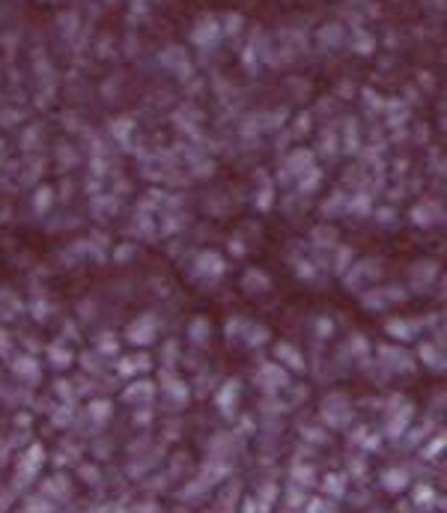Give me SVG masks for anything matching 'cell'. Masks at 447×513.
<instances>
[{
  "instance_id": "9",
  "label": "cell",
  "mask_w": 447,
  "mask_h": 513,
  "mask_svg": "<svg viewBox=\"0 0 447 513\" xmlns=\"http://www.w3.org/2000/svg\"><path fill=\"white\" fill-rule=\"evenodd\" d=\"M379 359H382L385 364L397 367V370H412V367H414V359H412V352L400 349V346H379Z\"/></svg>"
},
{
  "instance_id": "22",
  "label": "cell",
  "mask_w": 447,
  "mask_h": 513,
  "mask_svg": "<svg viewBox=\"0 0 447 513\" xmlns=\"http://www.w3.org/2000/svg\"><path fill=\"white\" fill-rule=\"evenodd\" d=\"M417 355H421V361H424L426 367H432V370H436V367L441 370V367H444V359H441V352H438L436 346H432V344H424L421 349H417Z\"/></svg>"
},
{
  "instance_id": "17",
  "label": "cell",
  "mask_w": 447,
  "mask_h": 513,
  "mask_svg": "<svg viewBox=\"0 0 447 513\" xmlns=\"http://www.w3.org/2000/svg\"><path fill=\"white\" fill-rule=\"evenodd\" d=\"M57 24H60V33L69 39V36H75L78 33V27H81V16L75 9H66L60 12V18H57Z\"/></svg>"
},
{
  "instance_id": "8",
  "label": "cell",
  "mask_w": 447,
  "mask_h": 513,
  "mask_svg": "<svg viewBox=\"0 0 447 513\" xmlns=\"http://www.w3.org/2000/svg\"><path fill=\"white\" fill-rule=\"evenodd\" d=\"M259 385L268 391L286 388V385H290V376H286V370L281 364H266V367H259Z\"/></svg>"
},
{
  "instance_id": "6",
  "label": "cell",
  "mask_w": 447,
  "mask_h": 513,
  "mask_svg": "<svg viewBox=\"0 0 447 513\" xmlns=\"http://www.w3.org/2000/svg\"><path fill=\"white\" fill-rule=\"evenodd\" d=\"M316 42H319V48L325 51H334L346 42V27L340 21H331V24H322L319 30H316Z\"/></svg>"
},
{
  "instance_id": "27",
  "label": "cell",
  "mask_w": 447,
  "mask_h": 513,
  "mask_svg": "<svg viewBox=\"0 0 447 513\" xmlns=\"http://www.w3.org/2000/svg\"><path fill=\"white\" fill-rule=\"evenodd\" d=\"M143 16H149V4L147 0H132V6H128V21H140Z\"/></svg>"
},
{
  "instance_id": "23",
  "label": "cell",
  "mask_w": 447,
  "mask_h": 513,
  "mask_svg": "<svg viewBox=\"0 0 447 513\" xmlns=\"http://www.w3.org/2000/svg\"><path fill=\"white\" fill-rule=\"evenodd\" d=\"M16 373H18L21 379L36 382V379H39V367H36V361H30V359H18V361H16Z\"/></svg>"
},
{
  "instance_id": "19",
  "label": "cell",
  "mask_w": 447,
  "mask_h": 513,
  "mask_svg": "<svg viewBox=\"0 0 447 513\" xmlns=\"http://www.w3.org/2000/svg\"><path fill=\"white\" fill-rule=\"evenodd\" d=\"M319 182H322V170L313 164V167L307 170V174H301V176H298V188L305 191V194H310V191L319 188Z\"/></svg>"
},
{
  "instance_id": "4",
  "label": "cell",
  "mask_w": 447,
  "mask_h": 513,
  "mask_svg": "<svg viewBox=\"0 0 447 513\" xmlns=\"http://www.w3.org/2000/svg\"><path fill=\"white\" fill-rule=\"evenodd\" d=\"M155 320L152 317H137L132 325L125 329V340L128 344H135V346H147L155 340Z\"/></svg>"
},
{
  "instance_id": "18",
  "label": "cell",
  "mask_w": 447,
  "mask_h": 513,
  "mask_svg": "<svg viewBox=\"0 0 447 513\" xmlns=\"http://www.w3.org/2000/svg\"><path fill=\"white\" fill-rule=\"evenodd\" d=\"M209 334H212V325H209V320H206V317H197V320H191L188 337L194 340V344H200V346H203L206 340H209Z\"/></svg>"
},
{
  "instance_id": "1",
  "label": "cell",
  "mask_w": 447,
  "mask_h": 513,
  "mask_svg": "<svg viewBox=\"0 0 447 513\" xmlns=\"http://www.w3.org/2000/svg\"><path fill=\"white\" fill-rule=\"evenodd\" d=\"M162 66L167 69V72H173L179 81H188L194 75V66H191V57L185 54V48L179 45H167L162 51Z\"/></svg>"
},
{
  "instance_id": "2",
  "label": "cell",
  "mask_w": 447,
  "mask_h": 513,
  "mask_svg": "<svg viewBox=\"0 0 447 513\" xmlns=\"http://www.w3.org/2000/svg\"><path fill=\"white\" fill-rule=\"evenodd\" d=\"M218 39H221V21L218 18L215 16L197 18V24L191 27V42L197 48H212Z\"/></svg>"
},
{
  "instance_id": "16",
  "label": "cell",
  "mask_w": 447,
  "mask_h": 513,
  "mask_svg": "<svg viewBox=\"0 0 447 513\" xmlns=\"http://www.w3.org/2000/svg\"><path fill=\"white\" fill-rule=\"evenodd\" d=\"M385 329H387V334L397 337V340H412V337H414V332H417L412 320H391V322L385 325Z\"/></svg>"
},
{
  "instance_id": "13",
  "label": "cell",
  "mask_w": 447,
  "mask_h": 513,
  "mask_svg": "<svg viewBox=\"0 0 447 513\" xmlns=\"http://www.w3.org/2000/svg\"><path fill=\"white\" fill-rule=\"evenodd\" d=\"M352 51L370 57L373 51H376V39H373L364 27H355V30H352Z\"/></svg>"
},
{
  "instance_id": "29",
  "label": "cell",
  "mask_w": 447,
  "mask_h": 513,
  "mask_svg": "<svg viewBox=\"0 0 447 513\" xmlns=\"http://www.w3.org/2000/svg\"><path fill=\"white\" fill-rule=\"evenodd\" d=\"M313 242H319V245H334L337 236L331 227H319V230H313Z\"/></svg>"
},
{
  "instance_id": "20",
  "label": "cell",
  "mask_w": 447,
  "mask_h": 513,
  "mask_svg": "<svg viewBox=\"0 0 447 513\" xmlns=\"http://www.w3.org/2000/svg\"><path fill=\"white\" fill-rule=\"evenodd\" d=\"M218 21H221V33L224 36H239L242 27H244V18L239 16V12H227V16L218 18Z\"/></svg>"
},
{
  "instance_id": "10",
  "label": "cell",
  "mask_w": 447,
  "mask_h": 513,
  "mask_svg": "<svg viewBox=\"0 0 447 513\" xmlns=\"http://www.w3.org/2000/svg\"><path fill=\"white\" fill-rule=\"evenodd\" d=\"M242 290L244 293H266L271 290V278L263 272V269H248L242 275Z\"/></svg>"
},
{
  "instance_id": "24",
  "label": "cell",
  "mask_w": 447,
  "mask_h": 513,
  "mask_svg": "<svg viewBox=\"0 0 447 513\" xmlns=\"http://www.w3.org/2000/svg\"><path fill=\"white\" fill-rule=\"evenodd\" d=\"M128 397H132L135 403H140V397H152V382L140 379V382H135V385H128Z\"/></svg>"
},
{
  "instance_id": "34",
  "label": "cell",
  "mask_w": 447,
  "mask_h": 513,
  "mask_svg": "<svg viewBox=\"0 0 447 513\" xmlns=\"http://www.w3.org/2000/svg\"><path fill=\"white\" fill-rule=\"evenodd\" d=\"M176 361L179 359V346H176V340H170V344H164V361Z\"/></svg>"
},
{
  "instance_id": "5",
  "label": "cell",
  "mask_w": 447,
  "mask_h": 513,
  "mask_svg": "<svg viewBox=\"0 0 447 513\" xmlns=\"http://www.w3.org/2000/svg\"><path fill=\"white\" fill-rule=\"evenodd\" d=\"M194 272L200 278H221L227 272V263L221 260V254H215V251H206V254H200L197 256V263H194Z\"/></svg>"
},
{
  "instance_id": "36",
  "label": "cell",
  "mask_w": 447,
  "mask_h": 513,
  "mask_svg": "<svg viewBox=\"0 0 447 513\" xmlns=\"http://www.w3.org/2000/svg\"><path fill=\"white\" fill-rule=\"evenodd\" d=\"M316 332H319L322 337H328V334H331V320H325V317H322L319 322H316Z\"/></svg>"
},
{
  "instance_id": "15",
  "label": "cell",
  "mask_w": 447,
  "mask_h": 513,
  "mask_svg": "<svg viewBox=\"0 0 447 513\" xmlns=\"http://www.w3.org/2000/svg\"><path fill=\"white\" fill-rule=\"evenodd\" d=\"M436 272H438V266H436V263L421 260V263H414V266H412L409 278H414V283H417V287H426V283H429L432 278H436Z\"/></svg>"
},
{
  "instance_id": "30",
  "label": "cell",
  "mask_w": 447,
  "mask_h": 513,
  "mask_svg": "<svg viewBox=\"0 0 447 513\" xmlns=\"http://www.w3.org/2000/svg\"><path fill=\"white\" fill-rule=\"evenodd\" d=\"M361 98H364V105H367L370 111H379V108H385V98H382V96H376L373 90H364V93H361Z\"/></svg>"
},
{
  "instance_id": "11",
  "label": "cell",
  "mask_w": 447,
  "mask_h": 513,
  "mask_svg": "<svg viewBox=\"0 0 447 513\" xmlns=\"http://www.w3.org/2000/svg\"><path fill=\"white\" fill-rule=\"evenodd\" d=\"M379 269H382V266H379L376 260L358 263V266L352 269V272L346 275V287H355V281H358V278H364L361 283H370V281H376V278H379Z\"/></svg>"
},
{
  "instance_id": "26",
  "label": "cell",
  "mask_w": 447,
  "mask_h": 513,
  "mask_svg": "<svg viewBox=\"0 0 447 513\" xmlns=\"http://www.w3.org/2000/svg\"><path fill=\"white\" fill-rule=\"evenodd\" d=\"M346 203H349V201H346L343 194H334V197H331V201L322 206V212H325V215H343V212H346Z\"/></svg>"
},
{
  "instance_id": "32",
  "label": "cell",
  "mask_w": 447,
  "mask_h": 513,
  "mask_svg": "<svg viewBox=\"0 0 447 513\" xmlns=\"http://www.w3.org/2000/svg\"><path fill=\"white\" fill-rule=\"evenodd\" d=\"M72 361V355L66 352V349H51V364H57V367H66Z\"/></svg>"
},
{
  "instance_id": "3",
  "label": "cell",
  "mask_w": 447,
  "mask_h": 513,
  "mask_svg": "<svg viewBox=\"0 0 447 513\" xmlns=\"http://www.w3.org/2000/svg\"><path fill=\"white\" fill-rule=\"evenodd\" d=\"M402 298H406V290H400V287H376V290H370V293H361V302H364V308H370V310L391 308L394 302H402Z\"/></svg>"
},
{
  "instance_id": "33",
  "label": "cell",
  "mask_w": 447,
  "mask_h": 513,
  "mask_svg": "<svg viewBox=\"0 0 447 513\" xmlns=\"http://www.w3.org/2000/svg\"><path fill=\"white\" fill-rule=\"evenodd\" d=\"M251 329H254V332H251V337H248V344H251V346L263 344V340H266V334H268V332L263 329V325H251Z\"/></svg>"
},
{
  "instance_id": "14",
  "label": "cell",
  "mask_w": 447,
  "mask_h": 513,
  "mask_svg": "<svg viewBox=\"0 0 447 513\" xmlns=\"http://www.w3.org/2000/svg\"><path fill=\"white\" fill-rule=\"evenodd\" d=\"M278 361H283L286 367H293L295 373H301L305 370V359H301V352L290 344H278Z\"/></svg>"
},
{
  "instance_id": "28",
  "label": "cell",
  "mask_w": 447,
  "mask_h": 513,
  "mask_svg": "<svg viewBox=\"0 0 447 513\" xmlns=\"http://www.w3.org/2000/svg\"><path fill=\"white\" fill-rule=\"evenodd\" d=\"M236 391H239V382H227V385H224V391L218 394V406H221V409H230V406H233Z\"/></svg>"
},
{
  "instance_id": "35",
  "label": "cell",
  "mask_w": 447,
  "mask_h": 513,
  "mask_svg": "<svg viewBox=\"0 0 447 513\" xmlns=\"http://www.w3.org/2000/svg\"><path fill=\"white\" fill-rule=\"evenodd\" d=\"M132 254H135V248H132V245H120V248H117V263L132 260Z\"/></svg>"
},
{
  "instance_id": "7",
  "label": "cell",
  "mask_w": 447,
  "mask_h": 513,
  "mask_svg": "<svg viewBox=\"0 0 447 513\" xmlns=\"http://www.w3.org/2000/svg\"><path fill=\"white\" fill-rule=\"evenodd\" d=\"M313 167V152L310 150H293L290 155H286V162H283V176H301V174H307V170Z\"/></svg>"
},
{
  "instance_id": "31",
  "label": "cell",
  "mask_w": 447,
  "mask_h": 513,
  "mask_svg": "<svg viewBox=\"0 0 447 513\" xmlns=\"http://www.w3.org/2000/svg\"><path fill=\"white\" fill-rule=\"evenodd\" d=\"M334 256H337V260H334V269H337V272H343V269L349 266V260H352V251H349V248H340Z\"/></svg>"
},
{
  "instance_id": "25",
  "label": "cell",
  "mask_w": 447,
  "mask_h": 513,
  "mask_svg": "<svg viewBox=\"0 0 447 513\" xmlns=\"http://www.w3.org/2000/svg\"><path fill=\"white\" fill-rule=\"evenodd\" d=\"M271 203H275V191H271V182H268V185H263V188H259V194H256V209H259V212H268Z\"/></svg>"
},
{
  "instance_id": "12",
  "label": "cell",
  "mask_w": 447,
  "mask_h": 513,
  "mask_svg": "<svg viewBox=\"0 0 447 513\" xmlns=\"http://www.w3.org/2000/svg\"><path fill=\"white\" fill-rule=\"evenodd\" d=\"M436 218H441V212H438V203H432V201H424V203H417V206L412 209V221L421 224V227L432 224Z\"/></svg>"
},
{
  "instance_id": "21",
  "label": "cell",
  "mask_w": 447,
  "mask_h": 513,
  "mask_svg": "<svg viewBox=\"0 0 447 513\" xmlns=\"http://www.w3.org/2000/svg\"><path fill=\"white\" fill-rule=\"evenodd\" d=\"M132 132H135V123H132V120H128V117H117V120H113V123H111V135H113V137H117V140H120V144H125V140H128V137H132Z\"/></svg>"
}]
</instances>
